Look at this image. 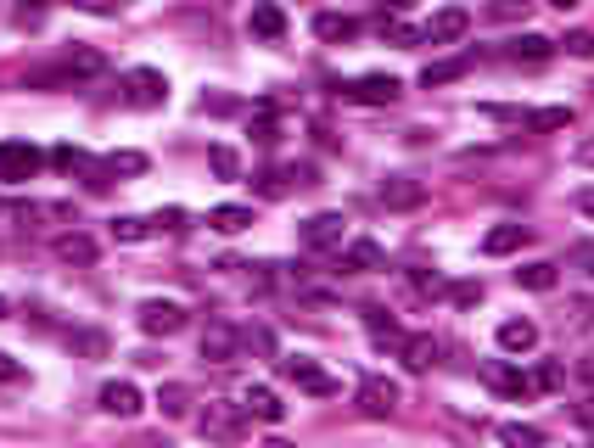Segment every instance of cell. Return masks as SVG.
Listing matches in <instances>:
<instances>
[{"label":"cell","instance_id":"cell-1","mask_svg":"<svg viewBox=\"0 0 594 448\" xmlns=\"http://www.w3.org/2000/svg\"><path fill=\"white\" fill-rule=\"evenodd\" d=\"M398 96H404V84L393 73H359L342 84V101H354V107H393Z\"/></svg>","mask_w":594,"mask_h":448},{"label":"cell","instance_id":"cell-2","mask_svg":"<svg viewBox=\"0 0 594 448\" xmlns=\"http://www.w3.org/2000/svg\"><path fill=\"white\" fill-rule=\"evenodd\" d=\"M118 84H124V107L152 112V107H163V101H169V79H163L157 68H129Z\"/></svg>","mask_w":594,"mask_h":448},{"label":"cell","instance_id":"cell-3","mask_svg":"<svg viewBox=\"0 0 594 448\" xmlns=\"http://www.w3.org/2000/svg\"><path fill=\"white\" fill-rule=\"evenodd\" d=\"M45 168V152L29 146V140H0V180L6 185H23Z\"/></svg>","mask_w":594,"mask_h":448},{"label":"cell","instance_id":"cell-4","mask_svg":"<svg viewBox=\"0 0 594 448\" xmlns=\"http://www.w3.org/2000/svg\"><path fill=\"white\" fill-rule=\"evenodd\" d=\"M482 381L499 392V398H510V404H527V398H538V381L527 376V370H516V364L494 359L488 370H482Z\"/></svg>","mask_w":594,"mask_h":448},{"label":"cell","instance_id":"cell-5","mask_svg":"<svg viewBox=\"0 0 594 448\" xmlns=\"http://www.w3.org/2000/svg\"><path fill=\"white\" fill-rule=\"evenodd\" d=\"M241 426H247V415H241V404H208L197 415V432L208 437V443H236Z\"/></svg>","mask_w":594,"mask_h":448},{"label":"cell","instance_id":"cell-6","mask_svg":"<svg viewBox=\"0 0 594 448\" xmlns=\"http://www.w3.org/2000/svg\"><path fill=\"white\" fill-rule=\"evenodd\" d=\"M342 230H348V219H342V213H314V219L297 224V247L331 252V247H342Z\"/></svg>","mask_w":594,"mask_h":448},{"label":"cell","instance_id":"cell-7","mask_svg":"<svg viewBox=\"0 0 594 448\" xmlns=\"http://www.w3.org/2000/svg\"><path fill=\"white\" fill-rule=\"evenodd\" d=\"M281 376L292 381L297 392H314V398H331L337 392V376H326L314 359H303V353H292V359H281Z\"/></svg>","mask_w":594,"mask_h":448},{"label":"cell","instance_id":"cell-8","mask_svg":"<svg viewBox=\"0 0 594 448\" xmlns=\"http://www.w3.org/2000/svg\"><path fill=\"white\" fill-rule=\"evenodd\" d=\"M135 320H141L146 336H174V331H185V308L169 303V297H146V303L135 308Z\"/></svg>","mask_w":594,"mask_h":448},{"label":"cell","instance_id":"cell-9","mask_svg":"<svg viewBox=\"0 0 594 448\" xmlns=\"http://www.w3.org/2000/svg\"><path fill=\"white\" fill-rule=\"evenodd\" d=\"M101 68H107V56H101V51H90V45H79V51H68V62H62V68H51V73H34L29 84H68V79H96Z\"/></svg>","mask_w":594,"mask_h":448},{"label":"cell","instance_id":"cell-10","mask_svg":"<svg viewBox=\"0 0 594 448\" xmlns=\"http://www.w3.org/2000/svg\"><path fill=\"white\" fill-rule=\"evenodd\" d=\"M466 28H471L466 6H443V12H432V23L421 28V45H454V40H466Z\"/></svg>","mask_w":594,"mask_h":448},{"label":"cell","instance_id":"cell-11","mask_svg":"<svg viewBox=\"0 0 594 448\" xmlns=\"http://www.w3.org/2000/svg\"><path fill=\"white\" fill-rule=\"evenodd\" d=\"M393 409H398V381H387V376H365V381H359V415L387 420Z\"/></svg>","mask_w":594,"mask_h":448},{"label":"cell","instance_id":"cell-12","mask_svg":"<svg viewBox=\"0 0 594 448\" xmlns=\"http://www.w3.org/2000/svg\"><path fill=\"white\" fill-rule=\"evenodd\" d=\"M96 404L107 409V415H118V420H135L146 409V398H141V387H135V381H107V387L96 392Z\"/></svg>","mask_w":594,"mask_h":448},{"label":"cell","instance_id":"cell-13","mask_svg":"<svg viewBox=\"0 0 594 448\" xmlns=\"http://www.w3.org/2000/svg\"><path fill=\"white\" fill-rule=\"evenodd\" d=\"M241 415L264 420V426H281L286 404H281V392H275V387H247V392H241Z\"/></svg>","mask_w":594,"mask_h":448},{"label":"cell","instance_id":"cell-14","mask_svg":"<svg viewBox=\"0 0 594 448\" xmlns=\"http://www.w3.org/2000/svg\"><path fill=\"white\" fill-rule=\"evenodd\" d=\"M236 348H241V331H236V325H225V320H208V331H202V359H213V364H230V359H236Z\"/></svg>","mask_w":594,"mask_h":448},{"label":"cell","instance_id":"cell-15","mask_svg":"<svg viewBox=\"0 0 594 448\" xmlns=\"http://www.w3.org/2000/svg\"><path fill=\"white\" fill-rule=\"evenodd\" d=\"M342 269L348 275H376V269H387V252L376 241H348L342 247Z\"/></svg>","mask_w":594,"mask_h":448},{"label":"cell","instance_id":"cell-16","mask_svg":"<svg viewBox=\"0 0 594 448\" xmlns=\"http://www.w3.org/2000/svg\"><path fill=\"white\" fill-rule=\"evenodd\" d=\"M398 359H404V370L426 376V370L438 364V336H404V348H398Z\"/></svg>","mask_w":594,"mask_h":448},{"label":"cell","instance_id":"cell-17","mask_svg":"<svg viewBox=\"0 0 594 448\" xmlns=\"http://www.w3.org/2000/svg\"><path fill=\"white\" fill-rule=\"evenodd\" d=\"M365 331L376 348H404V325H398L387 308H365Z\"/></svg>","mask_w":594,"mask_h":448},{"label":"cell","instance_id":"cell-18","mask_svg":"<svg viewBox=\"0 0 594 448\" xmlns=\"http://www.w3.org/2000/svg\"><path fill=\"white\" fill-rule=\"evenodd\" d=\"M494 342H499L505 353H533V348H538V325H533V320H505V325L494 331Z\"/></svg>","mask_w":594,"mask_h":448},{"label":"cell","instance_id":"cell-19","mask_svg":"<svg viewBox=\"0 0 594 448\" xmlns=\"http://www.w3.org/2000/svg\"><path fill=\"white\" fill-rule=\"evenodd\" d=\"M247 34L275 45L286 34V12H281V6H253V12H247Z\"/></svg>","mask_w":594,"mask_h":448},{"label":"cell","instance_id":"cell-20","mask_svg":"<svg viewBox=\"0 0 594 448\" xmlns=\"http://www.w3.org/2000/svg\"><path fill=\"white\" fill-rule=\"evenodd\" d=\"M555 280H561V264H550V258H533V264L516 269V286H522V292H555Z\"/></svg>","mask_w":594,"mask_h":448},{"label":"cell","instance_id":"cell-21","mask_svg":"<svg viewBox=\"0 0 594 448\" xmlns=\"http://www.w3.org/2000/svg\"><path fill=\"white\" fill-rule=\"evenodd\" d=\"M314 34L326 45H348V40H359V17H342V12H320L314 17Z\"/></svg>","mask_w":594,"mask_h":448},{"label":"cell","instance_id":"cell-22","mask_svg":"<svg viewBox=\"0 0 594 448\" xmlns=\"http://www.w3.org/2000/svg\"><path fill=\"white\" fill-rule=\"evenodd\" d=\"M51 252H57L62 264H96V241L85 236V230H68V236L51 241Z\"/></svg>","mask_w":594,"mask_h":448},{"label":"cell","instance_id":"cell-23","mask_svg":"<svg viewBox=\"0 0 594 448\" xmlns=\"http://www.w3.org/2000/svg\"><path fill=\"white\" fill-rule=\"evenodd\" d=\"M510 62H550L555 56V40H544V34H516V40L505 45Z\"/></svg>","mask_w":594,"mask_h":448},{"label":"cell","instance_id":"cell-24","mask_svg":"<svg viewBox=\"0 0 594 448\" xmlns=\"http://www.w3.org/2000/svg\"><path fill=\"white\" fill-rule=\"evenodd\" d=\"M527 241V224H494L488 236H482V252L488 258H505V252H516Z\"/></svg>","mask_w":594,"mask_h":448},{"label":"cell","instance_id":"cell-25","mask_svg":"<svg viewBox=\"0 0 594 448\" xmlns=\"http://www.w3.org/2000/svg\"><path fill=\"white\" fill-rule=\"evenodd\" d=\"M208 224L219 230V236H241V230L253 224V208H241V202H219V208L208 213Z\"/></svg>","mask_w":594,"mask_h":448},{"label":"cell","instance_id":"cell-26","mask_svg":"<svg viewBox=\"0 0 594 448\" xmlns=\"http://www.w3.org/2000/svg\"><path fill=\"white\" fill-rule=\"evenodd\" d=\"M421 196H426V185L410 180V174H393V180L382 185V202H387V208H415Z\"/></svg>","mask_w":594,"mask_h":448},{"label":"cell","instance_id":"cell-27","mask_svg":"<svg viewBox=\"0 0 594 448\" xmlns=\"http://www.w3.org/2000/svg\"><path fill=\"white\" fill-rule=\"evenodd\" d=\"M466 73H471V56H449V62H426L421 84L432 90V84H454V79H466Z\"/></svg>","mask_w":594,"mask_h":448},{"label":"cell","instance_id":"cell-28","mask_svg":"<svg viewBox=\"0 0 594 448\" xmlns=\"http://www.w3.org/2000/svg\"><path fill=\"white\" fill-rule=\"evenodd\" d=\"M533 135H550V129H572V107H538V112H527L522 118Z\"/></svg>","mask_w":594,"mask_h":448},{"label":"cell","instance_id":"cell-29","mask_svg":"<svg viewBox=\"0 0 594 448\" xmlns=\"http://www.w3.org/2000/svg\"><path fill=\"white\" fill-rule=\"evenodd\" d=\"M499 443L505 448H544V432L527 426V420H505V426H499Z\"/></svg>","mask_w":594,"mask_h":448},{"label":"cell","instance_id":"cell-30","mask_svg":"<svg viewBox=\"0 0 594 448\" xmlns=\"http://www.w3.org/2000/svg\"><path fill=\"white\" fill-rule=\"evenodd\" d=\"M157 409H163L169 420H180L185 409H191V387H185V381H163V392H157Z\"/></svg>","mask_w":594,"mask_h":448},{"label":"cell","instance_id":"cell-31","mask_svg":"<svg viewBox=\"0 0 594 448\" xmlns=\"http://www.w3.org/2000/svg\"><path fill=\"white\" fill-rule=\"evenodd\" d=\"M107 230H113V241H124V247H135V241L157 236V230H152V219H135V213H124V219H113V224H107Z\"/></svg>","mask_w":594,"mask_h":448},{"label":"cell","instance_id":"cell-32","mask_svg":"<svg viewBox=\"0 0 594 448\" xmlns=\"http://www.w3.org/2000/svg\"><path fill=\"white\" fill-rule=\"evenodd\" d=\"M382 40H393V45H421V34H415V28L404 23L398 12H393V17L382 12Z\"/></svg>","mask_w":594,"mask_h":448},{"label":"cell","instance_id":"cell-33","mask_svg":"<svg viewBox=\"0 0 594 448\" xmlns=\"http://www.w3.org/2000/svg\"><path fill=\"white\" fill-rule=\"evenodd\" d=\"M208 163H213V174H219V180H236V174H241V157L230 152V146H213Z\"/></svg>","mask_w":594,"mask_h":448},{"label":"cell","instance_id":"cell-34","mask_svg":"<svg viewBox=\"0 0 594 448\" xmlns=\"http://www.w3.org/2000/svg\"><path fill=\"white\" fill-rule=\"evenodd\" d=\"M68 348H73V353H90V359H101V353H107V336H101V331H73V336H68Z\"/></svg>","mask_w":594,"mask_h":448},{"label":"cell","instance_id":"cell-35","mask_svg":"<svg viewBox=\"0 0 594 448\" xmlns=\"http://www.w3.org/2000/svg\"><path fill=\"white\" fill-rule=\"evenodd\" d=\"M45 163H57V168H68V174H73V168H85V174H90V168H96V163H90V157H85V152H79V146H57V152L45 157Z\"/></svg>","mask_w":594,"mask_h":448},{"label":"cell","instance_id":"cell-36","mask_svg":"<svg viewBox=\"0 0 594 448\" xmlns=\"http://www.w3.org/2000/svg\"><path fill=\"white\" fill-rule=\"evenodd\" d=\"M410 286L421 297H443V292H449V286H443V275H432V269H410Z\"/></svg>","mask_w":594,"mask_h":448},{"label":"cell","instance_id":"cell-37","mask_svg":"<svg viewBox=\"0 0 594 448\" xmlns=\"http://www.w3.org/2000/svg\"><path fill=\"white\" fill-rule=\"evenodd\" d=\"M23 219H73V208H68V202H29Z\"/></svg>","mask_w":594,"mask_h":448},{"label":"cell","instance_id":"cell-38","mask_svg":"<svg viewBox=\"0 0 594 448\" xmlns=\"http://www.w3.org/2000/svg\"><path fill=\"white\" fill-rule=\"evenodd\" d=\"M538 392H555V387H561V381H566V370H561V364H555V359H544V364H538Z\"/></svg>","mask_w":594,"mask_h":448},{"label":"cell","instance_id":"cell-39","mask_svg":"<svg viewBox=\"0 0 594 448\" xmlns=\"http://www.w3.org/2000/svg\"><path fill=\"white\" fill-rule=\"evenodd\" d=\"M449 297L460 308H471V303H482V280H460V286H449Z\"/></svg>","mask_w":594,"mask_h":448},{"label":"cell","instance_id":"cell-40","mask_svg":"<svg viewBox=\"0 0 594 448\" xmlns=\"http://www.w3.org/2000/svg\"><path fill=\"white\" fill-rule=\"evenodd\" d=\"M566 51H572V56H594V34H589V28H572V34H566Z\"/></svg>","mask_w":594,"mask_h":448},{"label":"cell","instance_id":"cell-41","mask_svg":"<svg viewBox=\"0 0 594 448\" xmlns=\"http://www.w3.org/2000/svg\"><path fill=\"white\" fill-rule=\"evenodd\" d=\"M152 230H185V208H157L152 213Z\"/></svg>","mask_w":594,"mask_h":448},{"label":"cell","instance_id":"cell-42","mask_svg":"<svg viewBox=\"0 0 594 448\" xmlns=\"http://www.w3.org/2000/svg\"><path fill=\"white\" fill-rule=\"evenodd\" d=\"M241 342H247V348H258V353H275V336H269L264 325H247V331H241Z\"/></svg>","mask_w":594,"mask_h":448},{"label":"cell","instance_id":"cell-43","mask_svg":"<svg viewBox=\"0 0 594 448\" xmlns=\"http://www.w3.org/2000/svg\"><path fill=\"white\" fill-rule=\"evenodd\" d=\"M17 381H23V364L0 353V387H17Z\"/></svg>","mask_w":594,"mask_h":448},{"label":"cell","instance_id":"cell-44","mask_svg":"<svg viewBox=\"0 0 594 448\" xmlns=\"http://www.w3.org/2000/svg\"><path fill=\"white\" fill-rule=\"evenodd\" d=\"M572 264H578L583 275H594V241H583V247H572Z\"/></svg>","mask_w":594,"mask_h":448},{"label":"cell","instance_id":"cell-45","mask_svg":"<svg viewBox=\"0 0 594 448\" xmlns=\"http://www.w3.org/2000/svg\"><path fill=\"white\" fill-rule=\"evenodd\" d=\"M12 23H17V28H40L45 12H12Z\"/></svg>","mask_w":594,"mask_h":448},{"label":"cell","instance_id":"cell-46","mask_svg":"<svg viewBox=\"0 0 594 448\" xmlns=\"http://www.w3.org/2000/svg\"><path fill=\"white\" fill-rule=\"evenodd\" d=\"M578 213H589V219H594V185H589V191H578Z\"/></svg>","mask_w":594,"mask_h":448},{"label":"cell","instance_id":"cell-47","mask_svg":"<svg viewBox=\"0 0 594 448\" xmlns=\"http://www.w3.org/2000/svg\"><path fill=\"white\" fill-rule=\"evenodd\" d=\"M578 163H589V168H594V140H578Z\"/></svg>","mask_w":594,"mask_h":448},{"label":"cell","instance_id":"cell-48","mask_svg":"<svg viewBox=\"0 0 594 448\" xmlns=\"http://www.w3.org/2000/svg\"><path fill=\"white\" fill-rule=\"evenodd\" d=\"M258 448H297V443H286V437H269V443H258Z\"/></svg>","mask_w":594,"mask_h":448},{"label":"cell","instance_id":"cell-49","mask_svg":"<svg viewBox=\"0 0 594 448\" xmlns=\"http://www.w3.org/2000/svg\"><path fill=\"white\" fill-rule=\"evenodd\" d=\"M578 420H594V398H589V404H583V409H578Z\"/></svg>","mask_w":594,"mask_h":448},{"label":"cell","instance_id":"cell-50","mask_svg":"<svg viewBox=\"0 0 594 448\" xmlns=\"http://www.w3.org/2000/svg\"><path fill=\"white\" fill-rule=\"evenodd\" d=\"M6 314H12V303H6V297H0V320H6Z\"/></svg>","mask_w":594,"mask_h":448},{"label":"cell","instance_id":"cell-51","mask_svg":"<svg viewBox=\"0 0 594 448\" xmlns=\"http://www.w3.org/2000/svg\"><path fill=\"white\" fill-rule=\"evenodd\" d=\"M0 213H6V208H0Z\"/></svg>","mask_w":594,"mask_h":448}]
</instances>
